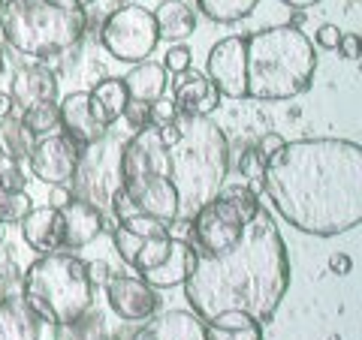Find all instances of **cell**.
<instances>
[{"label": "cell", "instance_id": "obj_19", "mask_svg": "<svg viewBox=\"0 0 362 340\" xmlns=\"http://www.w3.org/2000/svg\"><path fill=\"white\" fill-rule=\"evenodd\" d=\"M18 226H21V235H25V244L30 247V250H37L40 256L64 250V244H61V211L58 208H52V205L30 208L28 217Z\"/></svg>", "mask_w": 362, "mask_h": 340}, {"label": "cell", "instance_id": "obj_32", "mask_svg": "<svg viewBox=\"0 0 362 340\" xmlns=\"http://www.w3.org/2000/svg\"><path fill=\"white\" fill-rule=\"evenodd\" d=\"M190 61H194V51L187 49V45H175V49H169L166 51V61H163V66H166V73H187L190 70Z\"/></svg>", "mask_w": 362, "mask_h": 340}, {"label": "cell", "instance_id": "obj_30", "mask_svg": "<svg viewBox=\"0 0 362 340\" xmlns=\"http://www.w3.org/2000/svg\"><path fill=\"white\" fill-rule=\"evenodd\" d=\"M266 160L269 157L257 148V145H251V148H245L242 157H239V172L245 181H254V178H263V169H266Z\"/></svg>", "mask_w": 362, "mask_h": 340}, {"label": "cell", "instance_id": "obj_14", "mask_svg": "<svg viewBox=\"0 0 362 340\" xmlns=\"http://www.w3.org/2000/svg\"><path fill=\"white\" fill-rule=\"evenodd\" d=\"M103 289L112 313L124 322H148L160 310V292L139 274H112Z\"/></svg>", "mask_w": 362, "mask_h": 340}, {"label": "cell", "instance_id": "obj_24", "mask_svg": "<svg viewBox=\"0 0 362 340\" xmlns=\"http://www.w3.org/2000/svg\"><path fill=\"white\" fill-rule=\"evenodd\" d=\"M154 25H157V37L160 40L181 42L197 30V16L187 6V0H163L154 13Z\"/></svg>", "mask_w": 362, "mask_h": 340}, {"label": "cell", "instance_id": "obj_29", "mask_svg": "<svg viewBox=\"0 0 362 340\" xmlns=\"http://www.w3.org/2000/svg\"><path fill=\"white\" fill-rule=\"evenodd\" d=\"M33 208L30 196L21 187H0V223H21Z\"/></svg>", "mask_w": 362, "mask_h": 340}, {"label": "cell", "instance_id": "obj_27", "mask_svg": "<svg viewBox=\"0 0 362 340\" xmlns=\"http://www.w3.org/2000/svg\"><path fill=\"white\" fill-rule=\"evenodd\" d=\"M202 16L218 25H233V21L247 18L257 9L259 0H197Z\"/></svg>", "mask_w": 362, "mask_h": 340}, {"label": "cell", "instance_id": "obj_35", "mask_svg": "<svg viewBox=\"0 0 362 340\" xmlns=\"http://www.w3.org/2000/svg\"><path fill=\"white\" fill-rule=\"evenodd\" d=\"M335 51H341V58L344 61H359V37L356 33H341V42H338V49Z\"/></svg>", "mask_w": 362, "mask_h": 340}, {"label": "cell", "instance_id": "obj_36", "mask_svg": "<svg viewBox=\"0 0 362 340\" xmlns=\"http://www.w3.org/2000/svg\"><path fill=\"white\" fill-rule=\"evenodd\" d=\"M350 268H354V259H350L347 253H335L332 259H329V271L332 274H350Z\"/></svg>", "mask_w": 362, "mask_h": 340}, {"label": "cell", "instance_id": "obj_34", "mask_svg": "<svg viewBox=\"0 0 362 340\" xmlns=\"http://www.w3.org/2000/svg\"><path fill=\"white\" fill-rule=\"evenodd\" d=\"M338 42H341V30L335 25H323L317 30V45H320V49H338Z\"/></svg>", "mask_w": 362, "mask_h": 340}, {"label": "cell", "instance_id": "obj_42", "mask_svg": "<svg viewBox=\"0 0 362 340\" xmlns=\"http://www.w3.org/2000/svg\"><path fill=\"white\" fill-rule=\"evenodd\" d=\"M4 66H6V63H4V51H0V73H4Z\"/></svg>", "mask_w": 362, "mask_h": 340}, {"label": "cell", "instance_id": "obj_22", "mask_svg": "<svg viewBox=\"0 0 362 340\" xmlns=\"http://www.w3.org/2000/svg\"><path fill=\"white\" fill-rule=\"evenodd\" d=\"M124 87H127L130 99H139V103H154L160 99L169 87V73L163 63L157 61H139L133 63V70L124 75Z\"/></svg>", "mask_w": 362, "mask_h": 340}, {"label": "cell", "instance_id": "obj_26", "mask_svg": "<svg viewBox=\"0 0 362 340\" xmlns=\"http://www.w3.org/2000/svg\"><path fill=\"white\" fill-rule=\"evenodd\" d=\"M33 145H37V135L21 123V118H0V157H6L9 163H28Z\"/></svg>", "mask_w": 362, "mask_h": 340}, {"label": "cell", "instance_id": "obj_21", "mask_svg": "<svg viewBox=\"0 0 362 340\" xmlns=\"http://www.w3.org/2000/svg\"><path fill=\"white\" fill-rule=\"evenodd\" d=\"M9 97H13V106L21 109L42 103V99H58V78L45 66H25L21 73H16Z\"/></svg>", "mask_w": 362, "mask_h": 340}, {"label": "cell", "instance_id": "obj_18", "mask_svg": "<svg viewBox=\"0 0 362 340\" xmlns=\"http://www.w3.org/2000/svg\"><path fill=\"white\" fill-rule=\"evenodd\" d=\"M173 103L178 109V115L209 118L211 111L221 106V94H218V87L211 85L209 75H199V73H190L187 70V75H178Z\"/></svg>", "mask_w": 362, "mask_h": 340}, {"label": "cell", "instance_id": "obj_7", "mask_svg": "<svg viewBox=\"0 0 362 340\" xmlns=\"http://www.w3.org/2000/svg\"><path fill=\"white\" fill-rule=\"evenodd\" d=\"M21 296L52 316L61 328H70L76 320L90 313L94 304V280L88 262L73 253H45L33 259L21 277Z\"/></svg>", "mask_w": 362, "mask_h": 340}, {"label": "cell", "instance_id": "obj_6", "mask_svg": "<svg viewBox=\"0 0 362 340\" xmlns=\"http://www.w3.org/2000/svg\"><path fill=\"white\" fill-rule=\"evenodd\" d=\"M0 30L16 51L52 58L85 37L88 16L78 0H4Z\"/></svg>", "mask_w": 362, "mask_h": 340}, {"label": "cell", "instance_id": "obj_33", "mask_svg": "<svg viewBox=\"0 0 362 340\" xmlns=\"http://www.w3.org/2000/svg\"><path fill=\"white\" fill-rule=\"evenodd\" d=\"M121 118H127L130 123V130H142L145 123H148V103H139V99H130L127 106H124V115Z\"/></svg>", "mask_w": 362, "mask_h": 340}, {"label": "cell", "instance_id": "obj_11", "mask_svg": "<svg viewBox=\"0 0 362 340\" xmlns=\"http://www.w3.org/2000/svg\"><path fill=\"white\" fill-rule=\"evenodd\" d=\"M100 42L103 49L121 63H139L148 61L151 51L157 49V25L154 13L139 4H124L112 13L103 28H100Z\"/></svg>", "mask_w": 362, "mask_h": 340}, {"label": "cell", "instance_id": "obj_8", "mask_svg": "<svg viewBox=\"0 0 362 340\" xmlns=\"http://www.w3.org/2000/svg\"><path fill=\"white\" fill-rule=\"evenodd\" d=\"M121 178V190L130 196L133 205L163 223L178 220V196L166 172V148L154 123H145L133 133V139L124 142Z\"/></svg>", "mask_w": 362, "mask_h": 340}, {"label": "cell", "instance_id": "obj_31", "mask_svg": "<svg viewBox=\"0 0 362 340\" xmlns=\"http://www.w3.org/2000/svg\"><path fill=\"white\" fill-rule=\"evenodd\" d=\"M178 118V109L173 99H154V103H148V123H154V127H163V123H173Z\"/></svg>", "mask_w": 362, "mask_h": 340}, {"label": "cell", "instance_id": "obj_15", "mask_svg": "<svg viewBox=\"0 0 362 340\" xmlns=\"http://www.w3.org/2000/svg\"><path fill=\"white\" fill-rule=\"evenodd\" d=\"M206 75L218 87L221 97L247 99L245 85V37H226L209 51Z\"/></svg>", "mask_w": 362, "mask_h": 340}, {"label": "cell", "instance_id": "obj_37", "mask_svg": "<svg viewBox=\"0 0 362 340\" xmlns=\"http://www.w3.org/2000/svg\"><path fill=\"white\" fill-rule=\"evenodd\" d=\"M281 145H284V139H281V135H278V133H266V135H263V139H259V142H257V148H259V151H263L266 157H272V154H275V151L281 148Z\"/></svg>", "mask_w": 362, "mask_h": 340}, {"label": "cell", "instance_id": "obj_23", "mask_svg": "<svg viewBox=\"0 0 362 340\" xmlns=\"http://www.w3.org/2000/svg\"><path fill=\"white\" fill-rule=\"evenodd\" d=\"M88 103H90L94 118L109 130L115 121H121L124 106L130 103V94H127V87H124V78H112L109 75V78H103V82H97L94 90H88Z\"/></svg>", "mask_w": 362, "mask_h": 340}, {"label": "cell", "instance_id": "obj_1", "mask_svg": "<svg viewBox=\"0 0 362 340\" xmlns=\"http://www.w3.org/2000/svg\"><path fill=\"white\" fill-rule=\"evenodd\" d=\"M263 193L293 229L344 235L362 223V148L350 139L284 142L266 160Z\"/></svg>", "mask_w": 362, "mask_h": 340}, {"label": "cell", "instance_id": "obj_10", "mask_svg": "<svg viewBox=\"0 0 362 340\" xmlns=\"http://www.w3.org/2000/svg\"><path fill=\"white\" fill-rule=\"evenodd\" d=\"M121 157H124V139H118V135L106 133L97 142L85 145L73 172V196L90 202L100 211L112 208L115 193L124 187Z\"/></svg>", "mask_w": 362, "mask_h": 340}, {"label": "cell", "instance_id": "obj_3", "mask_svg": "<svg viewBox=\"0 0 362 340\" xmlns=\"http://www.w3.org/2000/svg\"><path fill=\"white\" fill-rule=\"evenodd\" d=\"M109 211L118 220L112 244L145 283H151L154 289H175L190 277L197 265V250L190 247V241L169 235V223L133 205L124 190L115 193Z\"/></svg>", "mask_w": 362, "mask_h": 340}, {"label": "cell", "instance_id": "obj_13", "mask_svg": "<svg viewBox=\"0 0 362 340\" xmlns=\"http://www.w3.org/2000/svg\"><path fill=\"white\" fill-rule=\"evenodd\" d=\"M0 340H61V325L21 292L0 298Z\"/></svg>", "mask_w": 362, "mask_h": 340}, {"label": "cell", "instance_id": "obj_44", "mask_svg": "<svg viewBox=\"0 0 362 340\" xmlns=\"http://www.w3.org/2000/svg\"><path fill=\"white\" fill-rule=\"evenodd\" d=\"M0 298H4V286H0Z\"/></svg>", "mask_w": 362, "mask_h": 340}, {"label": "cell", "instance_id": "obj_5", "mask_svg": "<svg viewBox=\"0 0 362 340\" xmlns=\"http://www.w3.org/2000/svg\"><path fill=\"white\" fill-rule=\"evenodd\" d=\"M317 51L305 30L278 25L245 37L247 97L263 103H287L302 97L314 82Z\"/></svg>", "mask_w": 362, "mask_h": 340}, {"label": "cell", "instance_id": "obj_20", "mask_svg": "<svg viewBox=\"0 0 362 340\" xmlns=\"http://www.w3.org/2000/svg\"><path fill=\"white\" fill-rule=\"evenodd\" d=\"M58 111H61V127L66 135H73V139L82 145H90L97 142L100 135H106L109 130L94 118V111H90V103H88V94H70L64 97L58 103Z\"/></svg>", "mask_w": 362, "mask_h": 340}, {"label": "cell", "instance_id": "obj_25", "mask_svg": "<svg viewBox=\"0 0 362 340\" xmlns=\"http://www.w3.org/2000/svg\"><path fill=\"white\" fill-rule=\"evenodd\" d=\"M202 322H206V340H263V325L239 310H226Z\"/></svg>", "mask_w": 362, "mask_h": 340}, {"label": "cell", "instance_id": "obj_39", "mask_svg": "<svg viewBox=\"0 0 362 340\" xmlns=\"http://www.w3.org/2000/svg\"><path fill=\"white\" fill-rule=\"evenodd\" d=\"M13 115V97L6 94V90H0V118Z\"/></svg>", "mask_w": 362, "mask_h": 340}, {"label": "cell", "instance_id": "obj_12", "mask_svg": "<svg viewBox=\"0 0 362 340\" xmlns=\"http://www.w3.org/2000/svg\"><path fill=\"white\" fill-rule=\"evenodd\" d=\"M78 154H82V145H78L73 135H66L64 130H54V133L37 139V145H33V151L28 157V169L42 184L64 187L73 181Z\"/></svg>", "mask_w": 362, "mask_h": 340}, {"label": "cell", "instance_id": "obj_43", "mask_svg": "<svg viewBox=\"0 0 362 340\" xmlns=\"http://www.w3.org/2000/svg\"><path fill=\"white\" fill-rule=\"evenodd\" d=\"M78 4H94V0H78Z\"/></svg>", "mask_w": 362, "mask_h": 340}, {"label": "cell", "instance_id": "obj_28", "mask_svg": "<svg viewBox=\"0 0 362 340\" xmlns=\"http://www.w3.org/2000/svg\"><path fill=\"white\" fill-rule=\"evenodd\" d=\"M21 123L37 135H49L61 127V111H58V99H42V103H33L21 111Z\"/></svg>", "mask_w": 362, "mask_h": 340}, {"label": "cell", "instance_id": "obj_45", "mask_svg": "<svg viewBox=\"0 0 362 340\" xmlns=\"http://www.w3.org/2000/svg\"><path fill=\"white\" fill-rule=\"evenodd\" d=\"M0 4H4V0H0Z\"/></svg>", "mask_w": 362, "mask_h": 340}, {"label": "cell", "instance_id": "obj_2", "mask_svg": "<svg viewBox=\"0 0 362 340\" xmlns=\"http://www.w3.org/2000/svg\"><path fill=\"white\" fill-rule=\"evenodd\" d=\"M181 289L199 320L239 310L259 325L272 322L290 289V256L275 217L259 208L223 253H197V265Z\"/></svg>", "mask_w": 362, "mask_h": 340}, {"label": "cell", "instance_id": "obj_9", "mask_svg": "<svg viewBox=\"0 0 362 340\" xmlns=\"http://www.w3.org/2000/svg\"><path fill=\"white\" fill-rule=\"evenodd\" d=\"M259 211V196L242 184L221 187L214 199H209L194 217H190V247L199 256L223 253L230 244L239 241L245 223Z\"/></svg>", "mask_w": 362, "mask_h": 340}, {"label": "cell", "instance_id": "obj_41", "mask_svg": "<svg viewBox=\"0 0 362 340\" xmlns=\"http://www.w3.org/2000/svg\"><path fill=\"white\" fill-rule=\"evenodd\" d=\"M4 241H6V226L0 223V247H4Z\"/></svg>", "mask_w": 362, "mask_h": 340}, {"label": "cell", "instance_id": "obj_40", "mask_svg": "<svg viewBox=\"0 0 362 340\" xmlns=\"http://www.w3.org/2000/svg\"><path fill=\"white\" fill-rule=\"evenodd\" d=\"M284 6H290V9H311V6H317L320 0H281Z\"/></svg>", "mask_w": 362, "mask_h": 340}, {"label": "cell", "instance_id": "obj_38", "mask_svg": "<svg viewBox=\"0 0 362 340\" xmlns=\"http://www.w3.org/2000/svg\"><path fill=\"white\" fill-rule=\"evenodd\" d=\"M70 199H73V190H64V187L52 190V208H64Z\"/></svg>", "mask_w": 362, "mask_h": 340}, {"label": "cell", "instance_id": "obj_4", "mask_svg": "<svg viewBox=\"0 0 362 340\" xmlns=\"http://www.w3.org/2000/svg\"><path fill=\"white\" fill-rule=\"evenodd\" d=\"M178 139L166 148V172L178 196V220L214 199L230 175V145L214 121L199 115H178Z\"/></svg>", "mask_w": 362, "mask_h": 340}, {"label": "cell", "instance_id": "obj_17", "mask_svg": "<svg viewBox=\"0 0 362 340\" xmlns=\"http://www.w3.org/2000/svg\"><path fill=\"white\" fill-rule=\"evenodd\" d=\"M133 340H206V322L194 310L154 313Z\"/></svg>", "mask_w": 362, "mask_h": 340}, {"label": "cell", "instance_id": "obj_16", "mask_svg": "<svg viewBox=\"0 0 362 340\" xmlns=\"http://www.w3.org/2000/svg\"><path fill=\"white\" fill-rule=\"evenodd\" d=\"M61 211V244L66 250H78V247L94 244L100 232H103V211L94 208L85 199H70Z\"/></svg>", "mask_w": 362, "mask_h": 340}]
</instances>
